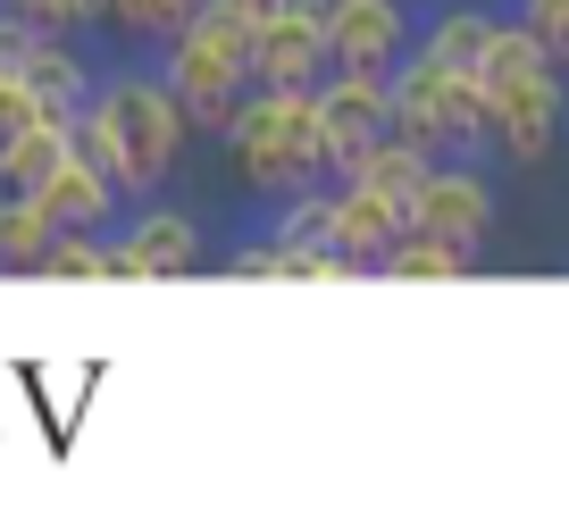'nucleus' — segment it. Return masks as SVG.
<instances>
[{"instance_id": "nucleus-1", "label": "nucleus", "mask_w": 569, "mask_h": 510, "mask_svg": "<svg viewBox=\"0 0 569 510\" xmlns=\"http://www.w3.org/2000/svg\"><path fill=\"white\" fill-rule=\"evenodd\" d=\"M227 177L251 201H284L327 177V134H319V92L310 84H251L234 118L218 126Z\"/></svg>"}, {"instance_id": "nucleus-2", "label": "nucleus", "mask_w": 569, "mask_h": 510, "mask_svg": "<svg viewBox=\"0 0 569 510\" xmlns=\"http://www.w3.org/2000/svg\"><path fill=\"white\" fill-rule=\"evenodd\" d=\"M251 26L260 18H251L243 0H201L193 18L151 51V68H160V84L177 92L184 126L210 134V142H218V126L234 118V101L251 92Z\"/></svg>"}, {"instance_id": "nucleus-3", "label": "nucleus", "mask_w": 569, "mask_h": 510, "mask_svg": "<svg viewBox=\"0 0 569 510\" xmlns=\"http://www.w3.org/2000/svg\"><path fill=\"white\" fill-rule=\"evenodd\" d=\"M92 101L109 109V126H118V151H126V177H118V193H126V201H142V193H168V177H177V168H184V151H193V126H184L177 92L160 84V68H151V59L101 68Z\"/></svg>"}, {"instance_id": "nucleus-4", "label": "nucleus", "mask_w": 569, "mask_h": 510, "mask_svg": "<svg viewBox=\"0 0 569 510\" xmlns=\"http://www.w3.org/2000/svg\"><path fill=\"white\" fill-rule=\"evenodd\" d=\"M386 101H393L386 134L419 142L427 159H486V92H478V76H452V68H436V59L402 51L386 68Z\"/></svg>"}, {"instance_id": "nucleus-5", "label": "nucleus", "mask_w": 569, "mask_h": 510, "mask_svg": "<svg viewBox=\"0 0 569 510\" xmlns=\"http://www.w3.org/2000/svg\"><path fill=\"white\" fill-rule=\"evenodd\" d=\"M109 251H118V284H177L210 268V227L193 210H177L168 193H142L118 210Z\"/></svg>"}, {"instance_id": "nucleus-6", "label": "nucleus", "mask_w": 569, "mask_h": 510, "mask_svg": "<svg viewBox=\"0 0 569 510\" xmlns=\"http://www.w3.org/2000/svg\"><path fill=\"white\" fill-rule=\"evenodd\" d=\"M561 134H569V76L561 68H536V76H519V84L486 92V159L536 177V168H552Z\"/></svg>"}, {"instance_id": "nucleus-7", "label": "nucleus", "mask_w": 569, "mask_h": 510, "mask_svg": "<svg viewBox=\"0 0 569 510\" xmlns=\"http://www.w3.org/2000/svg\"><path fill=\"white\" fill-rule=\"evenodd\" d=\"M410 227L419 234H445V243L478 251L502 234V193H495V168L486 159H436L419 177V193H410Z\"/></svg>"}, {"instance_id": "nucleus-8", "label": "nucleus", "mask_w": 569, "mask_h": 510, "mask_svg": "<svg viewBox=\"0 0 569 510\" xmlns=\"http://www.w3.org/2000/svg\"><path fill=\"white\" fill-rule=\"evenodd\" d=\"M319 26H327V68L386 76L393 59L410 51L419 9H410V0H319Z\"/></svg>"}, {"instance_id": "nucleus-9", "label": "nucleus", "mask_w": 569, "mask_h": 510, "mask_svg": "<svg viewBox=\"0 0 569 510\" xmlns=\"http://www.w3.org/2000/svg\"><path fill=\"white\" fill-rule=\"evenodd\" d=\"M319 134H327V177H343L377 134H386L393 101H386V76H360V68H327L319 84Z\"/></svg>"}, {"instance_id": "nucleus-10", "label": "nucleus", "mask_w": 569, "mask_h": 510, "mask_svg": "<svg viewBox=\"0 0 569 510\" xmlns=\"http://www.w3.org/2000/svg\"><path fill=\"white\" fill-rule=\"evenodd\" d=\"M327 76V26H319V0L302 9H268L251 26V84H319Z\"/></svg>"}, {"instance_id": "nucleus-11", "label": "nucleus", "mask_w": 569, "mask_h": 510, "mask_svg": "<svg viewBox=\"0 0 569 510\" xmlns=\"http://www.w3.org/2000/svg\"><path fill=\"white\" fill-rule=\"evenodd\" d=\"M495 18H502L495 0H427L419 26H410V51L452 68V76H478V51H486V34H495Z\"/></svg>"}, {"instance_id": "nucleus-12", "label": "nucleus", "mask_w": 569, "mask_h": 510, "mask_svg": "<svg viewBox=\"0 0 569 510\" xmlns=\"http://www.w3.org/2000/svg\"><path fill=\"white\" fill-rule=\"evenodd\" d=\"M34 201H42V218H51V234H76V227L109 234V227H118V210H126V193L109 177H92L84 159H59L51 177L34 184Z\"/></svg>"}, {"instance_id": "nucleus-13", "label": "nucleus", "mask_w": 569, "mask_h": 510, "mask_svg": "<svg viewBox=\"0 0 569 510\" xmlns=\"http://www.w3.org/2000/svg\"><path fill=\"white\" fill-rule=\"evenodd\" d=\"M26 92H34L42 109H59L68 118L76 101H92V84H101V59L84 51V34H34V51L18 59Z\"/></svg>"}, {"instance_id": "nucleus-14", "label": "nucleus", "mask_w": 569, "mask_h": 510, "mask_svg": "<svg viewBox=\"0 0 569 510\" xmlns=\"http://www.w3.org/2000/svg\"><path fill=\"white\" fill-rule=\"evenodd\" d=\"M402 227H410L402 201H386V193H369V184L336 177V251L360 268V277H377V260H386V243Z\"/></svg>"}, {"instance_id": "nucleus-15", "label": "nucleus", "mask_w": 569, "mask_h": 510, "mask_svg": "<svg viewBox=\"0 0 569 510\" xmlns=\"http://www.w3.org/2000/svg\"><path fill=\"white\" fill-rule=\"evenodd\" d=\"M478 251H461V243H445V234H419V227H402L386 243V260H377V277H393V284H452V277H478Z\"/></svg>"}, {"instance_id": "nucleus-16", "label": "nucleus", "mask_w": 569, "mask_h": 510, "mask_svg": "<svg viewBox=\"0 0 569 510\" xmlns=\"http://www.w3.org/2000/svg\"><path fill=\"white\" fill-rule=\"evenodd\" d=\"M59 159H68V118H34V126H18V134L0 142V184H9V193H34L42 177H51Z\"/></svg>"}, {"instance_id": "nucleus-17", "label": "nucleus", "mask_w": 569, "mask_h": 510, "mask_svg": "<svg viewBox=\"0 0 569 510\" xmlns=\"http://www.w3.org/2000/svg\"><path fill=\"white\" fill-rule=\"evenodd\" d=\"M427 168H436V159H427L419 142H402V134H377L369 151H360L352 168H343V177H352V184H369V193H386V201H402V210H410V193H419V177H427Z\"/></svg>"}, {"instance_id": "nucleus-18", "label": "nucleus", "mask_w": 569, "mask_h": 510, "mask_svg": "<svg viewBox=\"0 0 569 510\" xmlns=\"http://www.w3.org/2000/svg\"><path fill=\"white\" fill-rule=\"evenodd\" d=\"M34 277H51V284H118V251H109V234L76 227V234H51V243H42Z\"/></svg>"}, {"instance_id": "nucleus-19", "label": "nucleus", "mask_w": 569, "mask_h": 510, "mask_svg": "<svg viewBox=\"0 0 569 510\" xmlns=\"http://www.w3.org/2000/svg\"><path fill=\"white\" fill-rule=\"evenodd\" d=\"M42 243H51V218H42V201L0 184V277H34Z\"/></svg>"}, {"instance_id": "nucleus-20", "label": "nucleus", "mask_w": 569, "mask_h": 510, "mask_svg": "<svg viewBox=\"0 0 569 510\" xmlns=\"http://www.w3.org/2000/svg\"><path fill=\"white\" fill-rule=\"evenodd\" d=\"M193 9H201V0H101V26H109V34H126L134 51H160Z\"/></svg>"}, {"instance_id": "nucleus-21", "label": "nucleus", "mask_w": 569, "mask_h": 510, "mask_svg": "<svg viewBox=\"0 0 569 510\" xmlns=\"http://www.w3.org/2000/svg\"><path fill=\"white\" fill-rule=\"evenodd\" d=\"M68 159H84L92 177H109V184L126 177L118 126H109V109H101V101H76V109H68Z\"/></svg>"}, {"instance_id": "nucleus-22", "label": "nucleus", "mask_w": 569, "mask_h": 510, "mask_svg": "<svg viewBox=\"0 0 569 510\" xmlns=\"http://www.w3.org/2000/svg\"><path fill=\"white\" fill-rule=\"evenodd\" d=\"M34 34H101V0H0Z\"/></svg>"}, {"instance_id": "nucleus-23", "label": "nucleus", "mask_w": 569, "mask_h": 510, "mask_svg": "<svg viewBox=\"0 0 569 510\" xmlns=\"http://www.w3.org/2000/svg\"><path fill=\"white\" fill-rule=\"evenodd\" d=\"M511 18L545 42V59L569 76V0H511Z\"/></svg>"}, {"instance_id": "nucleus-24", "label": "nucleus", "mask_w": 569, "mask_h": 510, "mask_svg": "<svg viewBox=\"0 0 569 510\" xmlns=\"http://www.w3.org/2000/svg\"><path fill=\"white\" fill-rule=\"evenodd\" d=\"M34 118H51V109L26 92V76H0V142L18 134V126H34Z\"/></svg>"}, {"instance_id": "nucleus-25", "label": "nucleus", "mask_w": 569, "mask_h": 510, "mask_svg": "<svg viewBox=\"0 0 569 510\" xmlns=\"http://www.w3.org/2000/svg\"><path fill=\"white\" fill-rule=\"evenodd\" d=\"M0 76H9V51H0Z\"/></svg>"}]
</instances>
